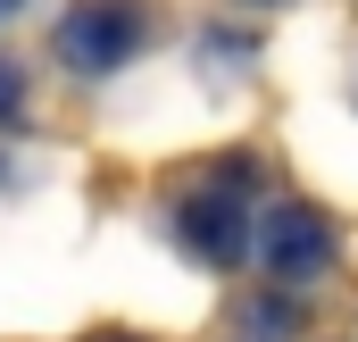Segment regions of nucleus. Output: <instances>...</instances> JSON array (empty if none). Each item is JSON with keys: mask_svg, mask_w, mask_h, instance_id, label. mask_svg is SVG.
<instances>
[{"mask_svg": "<svg viewBox=\"0 0 358 342\" xmlns=\"http://www.w3.org/2000/svg\"><path fill=\"white\" fill-rule=\"evenodd\" d=\"M242 192H250V167H242V159H234V175L217 167V175L176 209V242H183L192 259H208V267L250 259V251H259V226L242 217Z\"/></svg>", "mask_w": 358, "mask_h": 342, "instance_id": "nucleus-1", "label": "nucleus"}, {"mask_svg": "<svg viewBox=\"0 0 358 342\" xmlns=\"http://www.w3.org/2000/svg\"><path fill=\"white\" fill-rule=\"evenodd\" d=\"M250 8H275V0H250Z\"/></svg>", "mask_w": 358, "mask_h": 342, "instance_id": "nucleus-6", "label": "nucleus"}, {"mask_svg": "<svg viewBox=\"0 0 358 342\" xmlns=\"http://www.w3.org/2000/svg\"><path fill=\"white\" fill-rule=\"evenodd\" d=\"M142 42H150V17H142L134 0H76V8L59 17V59H67L76 76H117Z\"/></svg>", "mask_w": 358, "mask_h": 342, "instance_id": "nucleus-2", "label": "nucleus"}, {"mask_svg": "<svg viewBox=\"0 0 358 342\" xmlns=\"http://www.w3.org/2000/svg\"><path fill=\"white\" fill-rule=\"evenodd\" d=\"M8 8H17V0H0V17H8Z\"/></svg>", "mask_w": 358, "mask_h": 342, "instance_id": "nucleus-5", "label": "nucleus"}, {"mask_svg": "<svg viewBox=\"0 0 358 342\" xmlns=\"http://www.w3.org/2000/svg\"><path fill=\"white\" fill-rule=\"evenodd\" d=\"M334 226L308 209V200H275L267 217H259V267H267L275 284H317L325 267H334Z\"/></svg>", "mask_w": 358, "mask_h": 342, "instance_id": "nucleus-3", "label": "nucleus"}, {"mask_svg": "<svg viewBox=\"0 0 358 342\" xmlns=\"http://www.w3.org/2000/svg\"><path fill=\"white\" fill-rule=\"evenodd\" d=\"M17 117H25V67L0 59V125H17Z\"/></svg>", "mask_w": 358, "mask_h": 342, "instance_id": "nucleus-4", "label": "nucleus"}]
</instances>
